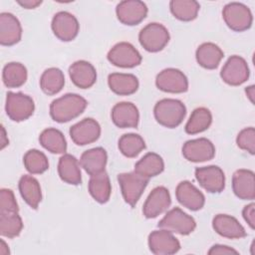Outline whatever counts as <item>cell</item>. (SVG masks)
<instances>
[{
    "mask_svg": "<svg viewBox=\"0 0 255 255\" xmlns=\"http://www.w3.org/2000/svg\"><path fill=\"white\" fill-rule=\"evenodd\" d=\"M87 101L78 94H66L50 105V116L53 121L63 124L79 117L86 110Z\"/></svg>",
    "mask_w": 255,
    "mask_h": 255,
    "instance_id": "6da1fadb",
    "label": "cell"
},
{
    "mask_svg": "<svg viewBox=\"0 0 255 255\" xmlns=\"http://www.w3.org/2000/svg\"><path fill=\"white\" fill-rule=\"evenodd\" d=\"M153 115L159 125L168 128H174L184 120L186 108L179 100L162 99L155 104Z\"/></svg>",
    "mask_w": 255,
    "mask_h": 255,
    "instance_id": "7a4b0ae2",
    "label": "cell"
},
{
    "mask_svg": "<svg viewBox=\"0 0 255 255\" xmlns=\"http://www.w3.org/2000/svg\"><path fill=\"white\" fill-rule=\"evenodd\" d=\"M169 38L168 30L162 24L156 22L147 24L138 34L141 47L151 53L161 51L169 42Z\"/></svg>",
    "mask_w": 255,
    "mask_h": 255,
    "instance_id": "3957f363",
    "label": "cell"
},
{
    "mask_svg": "<svg viewBox=\"0 0 255 255\" xmlns=\"http://www.w3.org/2000/svg\"><path fill=\"white\" fill-rule=\"evenodd\" d=\"M222 17L225 24L235 32H243L252 26L253 16L250 9L239 2H231L224 6Z\"/></svg>",
    "mask_w": 255,
    "mask_h": 255,
    "instance_id": "277c9868",
    "label": "cell"
},
{
    "mask_svg": "<svg viewBox=\"0 0 255 255\" xmlns=\"http://www.w3.org/2000/svg\"><path fill=\"white\" fill-rule=\"evenodd\" d=\"M147 178L136 172H125L118 175V181L125 201L131 207L135 206L148 183Z\"/></svg>",
    "mask_w": 255,
    "mask_h": 255,
    "instance_id": "5b68a950",
    "label": "cell"
},
{
    "mask_svg": "<svg viewBox=\"0 0 255 255\" xmlns=\"http://www.w3.org/2000/svg\"><path fill=\"white\" fill-rule=\"evenodd\" d=\"M157 226L172 233L188 235L194 231L196 222L193 217L185 213L183 210L178 207H174L163 216Z\"/></svg>",
    "mask_w": 255,
    "mask_h": 255,
    "instance_id": "8992f818",
    "label": "cell"
},
{
    "mask_svg": "<svg viewBox=\"0 0 255 255\" xmlns=\"http://www.w3.org/2000/svg\"><path fill=\"white\" fill-rule=\"evenodd\" d=\"M5 111L10 120L22 122L29 119L34 111L35 104L31 97L23 93H7Z\"/></svg>",
    "mask_w": 255,
    "mask_h": 255,
    "instance_id": "52a82bcc",
    "label": "cell"
},
{
    "mask_svg": "<svg viewBox=\"0 0 255 255\" xmlns=\"http://www.w3.org/2000/svg\"><path fill=\"white\" fill-rule=\"evenodd\" d=\"M250 75L247 62L240 56H231L221 69L220 77L229 86H240L245 83Z\"/></svg>",
    "mask_w": 255,
    "mask_h": 255,
    "instance_id": "ba28073f",
    "label": "cell"
},
{
    "mask_svg": "<svg viewBox=\"0 0 255 255\" xmlns=\"http://www.w3.org/2000/svg\"><path fill=\"white\" fill-rule=\"evenodd\" d=\"M109 62L120 68H134L141 63L139 52L128 42L116 44L108 53Z\"/></svg>",
    "mask_w": 255,
    "mask_h": 255,
    "instance_id": "9c48e42d",
    "label": "cell"
},
{
    "mask_svg": "<svg viewBox=\"0 0 255 255\" xmlns=\"http://www.w3.org/2000/svg\"><path fill=\"white\" fill-rule=\"evenodd\" d=\"M157 89L165 93L180 94L188 90V80L178 69L167 68L162 70L155 79Z\"/></svg>",
    "mask_w": 255,
    "mask_h": 255,
    "instance_id": "30bf717a",
    "label": "cell"
},
{
    "mask_svg": "<svg viewBox=\"0 0 255 255\" xmlns=\"http://www.w3.org/2000/svg\"><path fill=\"white\" fill-rule=\"evenodd\" d=\"M147 242L149 250L155 255H171L180 249V243L172 232L161 228L152 231L148 235Z\"/></svg>",
    "mask_w": 255,
    "mask_h": 255,
    "instance_id": "8fae6325",
    "label": "cell"
},
{
    "mask_svg": "<svg viewBox=\"0 0 255 255\" xmlns=\"http://www.w3.org/2000/svg\"><path fill=\"white\" fill-rule=\"evenodd\" d=\"M51 27L54 35L59 40L69 42L78 36L80 24L73 14L67 11H61L54 15Z\"/></svg>",
    "mask_w": 255,
    "mask_h": 255,
    "instance_id": "7c38bea8",
    "label": "cell"
},
{
    "mask_svg": "<svg viewBox=\"0 0 255 255\" xmlns=\"http://www.w3.org/2000/svg\"><path fill=\"white\" fill-rule=\"evenodd\" d=\"M147 6L139 0L121 1L116 8L119 21L128 26L139 24L147 15Z\"/></svg>",
    "mask_w": 255,
    "mask_h": 255,
    "instance_id": "4fadbf2b",
    "label": "cell"
},
{
    "mask_svg": "<svg viewBox=\"0 0 255 255\" xmlns=\"http://www.w3.org/2000/svg\"><path fill=\"white\" fill-rule=\"evenodd\" d=\"M195 178L198 183L210 193H219L225 187V175L223 170L217 165L197 167Z\"/></svg>",
    "mask_w": 255,
    "mask_h": 255,
    "instance_id": "5bb4252c",
    "label": "cell"
},
{
    "mask_svg": "<svg viewBox=\"0 0 255 255\" xmlns=\"http://www.w3.org/2000/svg\"><path fill=\"white\" fill-rule=\"evenodd\" d=\"M182 155L191 162L210 160L215 155L214 144L205 137L187 140L182 146Z\"/></svg>",
    "mask_w": 255,
    "mask_h": 255,
    "instance_id": "9a60e30c",
    "label": "cell"
},
{
    "mask_svg": "<svg viewBox=\"0 0 255 255\" xmlns=\"http://www.w3.org/2000/svg\"><path fill=\"white\" fill-rule=\"evenodd\" d=\"M101 135V126L92 119L86 118L75 124L70 128V136L77 145H86L92 143Z\"/></svg>",
    "mask_w": 255,
    "mask_h": 255,
    "instance_id": "2e32d148",
    "label": "cell"
},
{
    "mask_svg": "<svg viewBox=\"0 0 255 255\" xmlns=\"http://www.w3.org/2000/svg\"><path fill=\"white\" fill-rule=\"evenodd\" d=\"M171 198L167 188L157 186L151 190L144 201L142 213L146 218H155L170 206Z\"/></svg>",
    "mask_w": 255,
    "mask_h": 255,
    "instance_id": "e0dca14e",
    "label": "cell"
},
{
    "mask_svg": "<svg viewBox=\"0 0 255 255\" xmlns=\"http://www.w3.org/2000/svg\"><path fill=\"white\" fill-rule=\"evenodd\" d=\"M175 196L183 207L192 211L201 209L205 203L203 193L188 180H183L177 184Z\"/></svg>",
    "mask_w": 255,
    "mask_h": 255,
    "instance_id": "ac0fdd59",
    "label": "cell"
},
{
    "mask_svg": "<svg viewBox=\"0 0 255 255\" xmlns=\"http://www.w3.org/2000/svg\"><path fill=\"white\" fill-rule=\"evenodd\" d=\"M232 189L234 194L242 200L255 198V174L250 169H237L232 176Z\"/></svg>",
    "mask_w": 255,
    "mask_h": 255,
    "instance_id": "d6986e66",
    "label": "cell"
},
{
    "mask_svg": "<svg viewBox=\"0 0 255 255\" xmlns=\"http://www.w3.org/2000/svg\"><path fill=\"white\" fill-rule=\"evenodd\" d=\"M69 76L73 84L80 89H89L97 81L95 67L90 62L84 60L77 61L70 66Z\"/></svg>",
    "mask_w": 255,
    "mask_h": 255,
    "instance_id": "ffe728a7",
    "label": "cell"
},
{
    "mask_svg": "<svg viewBox=\"0 0 255 255\" xmlns=\"http://www.w3.org/2000/svg\"><path fill=\"white\" fill-rule=\"evenodd\" d=\"M113 123L122 128H136L139 121V113L135 105L129 102L118 103L111 113Z\"/></svg>",
    "mask_w": 255,
    "mask_h": 255,
    "instance_id": "44dd1931",
    "label": "cell"
},
{
    "mask_svg": "<svg viewBox=\"0 0 255 255\" xmlns=\"http://www.w3.org/2000/svg\"><path fill=\"white\" fill-rule=\"evenodd\" d=\"M212 227L217 234L229 239H239L247 235L240 222L228 214L215 215L212 220Z\"/></svg>",
    "mask_w": 255,
    "mask_h": 255,
    "instance_id": "7402d4cb",
    "label": "cell"
},
{
    "mask_svg": "<svg viewBox=\"0 0 255 255\" xmlns=\"http://www.w3.org/2000/svg\"><path fill=\"white\" fill-rule=\"evenodd\" d=\"M22 37V27L19 20L12 13L0 14V43L3 46L17 44Z\"/></svg>",
    "mask_w": 255,
    "mask_h": 255,
    "instance_id": "603a6c76",
    "label": "cell"
},
{
    "mask_svg": "<svg viewBox=\"0 0 255 255\" xmlns=\"http://www.w3.org/2000/svg\"><path fill=\"white\" fill-rule=\"evenodd\" d=\"M108 160V154L103 147H94L84 151L80 158V164L85 171L94 175L105 170Z\"/></svg>",
    "mask_w": 255,
    "mask_h": 255,
    "instance_id": "cb8c5ba5",
    "label": "cell"
},
{
    "mask_svg": "<svg viewBox=\"0 0 255 255\" xmlns=\"http://www.w3.org/2000/svg\"><path fill=\"white\" fill-rule=\"evenodd\" d=\"M108 85L112 92L119 96H129L138 89V80L132 74L113 73L108 77Z\"/></svg>",
    "mask_w": 255,
    "mask_h": 255,
    "instance_id": "d4e9b609",
    "label": "cell"
},
{
    "mask_svg": "<svg viewBox=\"0 0 255 255\" xmlns=\"http://www.w3.org/2000/svg\"><path fill=\"white\" fill-rule=\"evenodd\" d=\"M78 159L69 153H64L58 163V173L60 178L66 183L78 185L82 182V173Z\"/></svg>",
    "mask_w": 255,
    "mask_h": 255,
    "instance_id": "484cf974",
    "label": "cell"
},
{
    "mask_svg": "<svg viewBox=\"0 0 255 255\" xmlns=\"http://www.w3.org/2000/svg\"><path fill=\"white\" fill-rule=\"evenodd\" d=\"M223 57V51L216 44L210 42L201 44L195 53V58L199 66L208 70L216 69Z\"/></svg>",
    "mask_w": 255,
    "mask_h": 255,
    "instance_id": "4316f807",
    "label": "cell"
},
{
    "mask_svg": "<svg viewBox=\"0 0 255 255\" xmlns=\"http://www.w3.org/2000/svg\"><path fill=\"white\" fill-rule=\"evenodd\" d=\"M19 191L25 202L33 209H37L42 200V191L39 181L32 175L25 174L19 180Z\"/></svg>",
    "mask_w": 255,
    "mask_h": 255,
    "instance_id": "83f0119b",
    "label": "cell"
},
{
    "mask_svg": "<svg viewBox=\"0 0 255 255\" xmlns=\"http://www.w3.org/2000/svg\"><path fill=\"white\" fill-rule=\"evenodd\" d=\"M88 189L91 196L99 203L109 201L112 193V185L108 173L104 170L100 173L91 175Z\"/></svg>",
    "mask_w": 255,
    "mask_h": 255,
    "instance_id": "f1b7e54d",
    "label": "cell"
},
{
    "mask_svg": "<svg viewBox=\"0 0 255 255\" xmlns=\"http://www.w3.org/2000/svg\"><path fill=\"white\" fill-rule=\"evenodd\" d=\"M163 169V159L155 152H147L134 164V172L147 179L158 175Z\"/></svg>",
    "mask_w": 255,
    "mask_h": 255,
    "instance_id": "f546056e",
    "label": "cell"
},
{
    "mask_svg": "<svg viewBox=\"0 0 255 255\" xmlns=\"http://www.w3.org/2000/svg\"><path fill=\"white\" fill-rule=\"evenodd\" d=\"M28 73L26 67L18 62L6 64L2 72V80L7 88H19L27 81Z\"/></svg>",
    "mask_w": 255,
    "mask_h": 255,
    "instance_id": "4dcf8cb0",
    "label": "cell"
},
{
    "mask_svg": "<svg viewBox=\"0 0 255 255\" xmlns=\"http://www.w3.org/2000/svg\"><path fill=\"white\" fill-rule=\"evenodd\" d=\"M39 140L41 145L52 153H65L67 150L66 138L62 131L57 128L44 129L39 136Z\"/></svg>",
    "mask_w": 255,
    "mask_h": 255,
    "instance_id": "1f68e13d",
    "label": "cell"
},
{
    "mask_svg": "<svg viewBox=\"0 0 255 255\" xmlns=\"http://www.w3.org/2000/svg\"><path fill=\"white\" fill-rule=\"evenodd\" d=\"M65 85L63 72L58 68H49L45 70L40 78V87L42 91L49 96L58 94Z\"/></svg>",
    "mask_w": 255,
    "mask_h": 255,
    "instance_id": "d6a6232c",
    "label": "cell"
},
{
    "mask_svg": "<svg viewBox=\"0 0 255 255\" xmlns=\"http://www.w3.org/2000/svg\"><path fill=\"white\" fill-rule=\"evenodd\" d=\"M212 123V115L206 108L200 107L195 109L185 125V132L188 134H196L206 130Z\"/></svg>",
    "mask_w": 255,
    "mask_h": 255,
    "instance_id": "836d02e7",
    "label": "cell"
},
{
    "mask_svg": "<svg viewBox=\"0 0 255 255\" xmlns=\"http://www.w3.org/2000/svg\"><path fill=\"white\" fill-rule=\"evenodd\" d=\"M169 9L174 18L188 22L197 17L200 5L195 0H172L169 3Z\"/></svg>",
    "mask_w": 255,
    "mask_h": 255,
    "instance_id": "e575fe53",
    "label": "cell"
},
{
    "mask_svg": "<svg viewBox=\"0 0 255 255\" xmlns=\"http://www.w3.org/2000/svg\"><path fill=\"white\" fill-rule=\"evenodd\" d=\"M145 148L143 138L136 133H125L119 139V149L127 157H135Z\"/></svg>",
    "mask_w": 255,
    "mask_h": 255,
    "instance_id": "d590c367",
    "label": "cell"
},
{
    "mask_svg": "<svg viewBox=\"0 0 255 255\" xmlns=\"http://www.w3.org/2000/svg\"><path fill=\"white\" fill-rule=\"evenodd\" d=\"M23 229V221L18 212L0 213V234L4 237H17Z\"/></svg>",
    "mask_w": 255,
    "mask_h": 255,
    "instance_id": "8d00e7d4",
    "label": "cell"
},
{
    "mask_svg": "<svg viewBox=\"0 0 255 255\" xmlns=\"http://www.w3.org/2000/svg\"><path fill=\"white\" fill-rule=\"evenodd\" d=\"M24 166L31 174H41L49 168V161L45 153L38 149L28 150L23 157Z\"/></svg>",
    "mask_w": 255,
    "mask_h": 255,
    "instance_id": "74e56055",
    "label": "cell"
},
{
    "mask_svg": "<svg viewBox=\"0 0 255 255\" xmlns=\"http://www.w3.org/2000/svg\"><path fill=\"white\" fill-rule=\"evenodd\" d=\"M237 146L250 154L255 153V128H243L236 137Z\"/></svg>",
    "mask_w": 255,
    "mask_h": 255,
    "instance_id": "f35d334b",
    "label": "cell"
},
{
    "mask_svg": "<svg viewBox=\"0 0 255 255\" xmlns=\"http://www.w3.org/2000/svg\"><path fill=\"white\" fill-rule=\"evenodd\" d=\"M19 207L11 189L2 188L0 191V213L18 212Z\"/></svg>",
    "mask_w": 255,
    "mask_h": 255,
    "instance_id": "ab89813d",
    "label": "cell"
},
{
    "mask_svg": "<svg viewBox=\"0 0 255 255\" xmlns=\"http://www.w3.org/2000/svg\"><path fill=\"white\" fill-rule=\"evenodd\" d=\"M242 216L244 220L247 222L251 229L255 228V204L252 202L246 206H244L242 210Z\"/></svg>",
    "mask_w": 255,
    "mask_h": 255,
    "instance_id": "60d3db41",
    "label": "cell"
},
{
    "mask_svg": "<svg viewBox=\"0 0 255 255\" xmlns=\"http://www.w3.org/2000/svg\"><path fill=\"white\" fill-rule=\"evenodd\" d=\"M208 254L209 255H214V254H227V255H230V254H238V251L227 246V245H222V244H215L213 245L209 251H208Z\"/></svg>",
    "mask_w": 255,
    "mask_h": 255,
    "instance_id": "b9f144b4",
    "label": "cell"
},
{
    "mask_svg": "<svg viewBox=\"0 0 255 255\" xmlns=\"http://www.w3.org/2000/svg\"><path fill=\"white\" fill-rule=\"evenodd\" d=\"M17 3L25 9H35L41 5V0H18Z\"/></svg>",
    "mask_w": 255,
    "mask_h": 255,
    "instance_id": "7bdbcfd3",
    "label": "cell"
},
{
    "mask_svg": "<svg viewBox=\"0 0 255 255\" xmlns=\"http://www.w3.org/2000/svg\"><path fill=\"white\" fill-rule=\"evenodd\" d=\"M245 93H246V96L247 98L250 100V102L252 104H254V94H255V91H254V86L251 85L249 87H247L245 89Z\"/></svg>",
    "mask_w": 255,
    "mask_h": 255,
    "instance_id": "ee69618b",
    "label": "cell"
},
{
    "mask_svg": "<svg viewBox=\"0 0 255 255\" xmlns=\"http://www.w3.org/2000/svg\"><path fill=\"white\" fill-rule=\"evenodd\" d=\"M0 254L1 255H7L9 254V248L8 245L5 243L3 239L0 240Z\"/></svg>",
    "mask_w": 255,
    "mask_h": 255,
    "instance_id": "f6af8a7d",
    "label": "cell"
},
{
    "mask_svg": "<svg viewBox=\"0 0 255 255\" xmlns=\"http://www.w3.org/2000/svg\"><path fill=\"white\" fill-rule=\"evenodd\" d=\"M1 130H2V134H1V149H3L7 144H8V140H5L6 138V131L4 127H1Z\"/></svg>",
    "mask_w": 255,
    "mask_h": 255,
    "instance_id": "bcb514c9",
    "label": "cell"
},
{
    "mask_svg": "<svg viewBox=\"0 0 255 255\" xmlns=\"http://www.w3.org/2000/svg\"><path fill=\"white\" fill-rule=\"evenodd\" d=\"M251 247H252V249H253V247H254V242L252 243V246H251ZM251 254H254V251H253V250L251 251Z\"/></svg>",
    "mask_w": 255,
    "mask_h": 255,
    "instance_id": "7dc6e473",
    "label": "cell"
}]
</instances>
